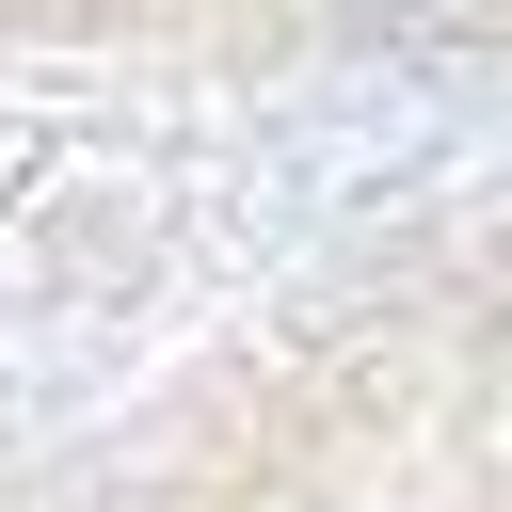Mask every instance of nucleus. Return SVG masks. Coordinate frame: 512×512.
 <instances>
[{
    "mask_svg": "<svg viewBox=\"0 0 512 512\" xmlns=\"http://www.w3.org/2000/svg\"><path fill=\"white\" fill-rule=\"evenodd\" d=\"M96 16H336V32H512V0H96Z\"/></svg>",
    "mask_w": 512,
    "mask_h": 512,
    "instance_id": "f257e3e1",
    "label": "nucleus"
}]
</instances>
